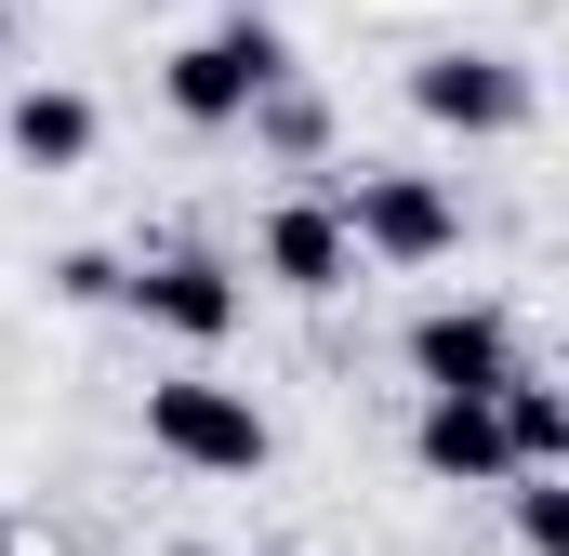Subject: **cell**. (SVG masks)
<instances>
[{"instance_id": "obj_1", "label": "cell", "mask_w": 569, "mask_h": 556, "mask_svg": "<svg viewBox=\"0 0 569 556\" xmlns=\"http://www.w3.org/2000/svg\"><path fill=\"white\" fill-rule=\"evenodd\" d=\"M279 80H291V40L266 27V13H226L212 40H186V53H172V80H159V93H172V120H199V133H212V120H252Z\"/></svg>"}, {"instance_id": "obj_2", "label": "cell", "mask_w": 569, "mask_h": 556, "mask_svg": "<svg viewBox=\"0 0 569 556\" xmlns=\"http://www.w3.org/2000/svg\"><path fill=\"white\" fill-rule=\"evenodd\" d=\"M146 437H159L186 477H266V450H279L239 385H199V371H186V385H146Z\"/></svg>"}, {"instance_id": "obj_3", "label": "cell", "mask_w": 569, "mask_h": 556, "mask_svg": "<svg viewBox=\"0 0 569 556\" xmlns=\"http://www.w3.org/2000/svg\"><path fill=\"white\" fill-rule=\"evenodd\" d=\"M331 212H345V252H385V266H437V252L463 239L450 186H425V172H358Z\"/></svg>"}, {"instance_id": "obj_4", "label": "cell", "mask_w": 569, "mask_h": 556, "mask_svg": "<svg viewBox=\"0 0 569 556\" xmlns=\"http://www.w3.org/2000/svg\"><path fill=\"white\" fill-rule=\"evenodd\" d=\"M411 371H425V398H503L530 358H517L503 305H425L411 318Z\"/></svg>"}, {"instance_id": "obj_5", "label": "cell", "mask_w": 569, "mask_h": 556, "mask_svg": "<svg viewBox=\"0 0 569 556\" xmlns=\"http://www.w3.org/2000/svg\"><path fill=\"white\" fill-rule=\"evenodd\" d=\"M411 107H425L437 133H517L530 120V67H503V53H425L411 67Z\"/></svg>"}, {"instance_id": "obj_6", "label": "cell", "mask_w": 569, "mask_h": 556, "mask_svg": "<svg viewBox=\"0 0 569 556\" xmlns=\"http://www.w3.org/2000/svg\"><path fill=\"white\" fill-rule=\"evenodd\" d=\"M120 305L159 318V331H186V345H226V331H239V278L212 266V252H159V266H133Z\"/></svg>"}, {"instance_id": "obj_7", "label": "cell", "mask_w": 569, "mask_h": 556, "mask_svg": "<svg viewBox=\"0 0 569 556\" xmlns=\"http://www.w3.org/2000/svg\"><path fill=\"white\" fill-rule=\"evenodd\" d=\"M411 450H425V477H450V490H503V477H517V464H503V424H490V398H425Z\"/></svg>"}, {"instance_id": "obj_8", "label": "cell", "mask_w": 569, "mask_h": 556, "mask_svg": "<svg viewBox=\"0 0 569 556\" xmlns=\"http://www.w3.org/2000/svg\"><path fill=\"white\" fill-rule=\"evenodd\" d=\"M266 278H279V291H345V278H358L345 212H331V199H279V212H266Z\"/></svg>"}, {"instance_id": "obj_9", "label": "cell", "mask_w": 569, "mask_h": 556, "mask_svg": "<svg viewBox=\"0 0 569 556\" xmlns=\"http://www.w3.org/2000/svg\"><path fill=\"white\" fill-rule=\"evenodd\" d=\"M490 424H503V464H517V477H557L569 464V398L543 385V371H517V385L490 398Z\"/></svg>"}, {"instance_id": "obj_10", "label": "cell", "mask_w": 569, "mask_h": 556, "mask_svg": "<svg viewBox=\"0 0 569 556\" xmlns=\"http://www.w3.org/2000/svg\"><path fill=\"white\" fill-rule=\"evenodd\" d=\"M13 159H40V172H67V159H93V93H13Z\"/></svg>"}, {"instance_id": "obj_11", "label": "cell", "mask_w": 569, "mask_h": 556, "mask_svg": "<svg viewBox=\"0 0 569 556\" xmlns=\"http://www.w3.org/2000/svg\"><path fill=\"white\" fill-rule=\"evenodd\" d=\"M503 490H517V544L569 556V490H557V477H503Z\"/></svg>"}, {"instance_id": "obj_12", "label": "cell", "mask_w": 569, "mask_h": 556, "mask_svg": "<svg viewBox=\"0 0 569 556\" xmlns=\"http://www.w3.org/2000/svg\"><path fill=\"white\" fill-rule=\"evenodd\" d=\"M252 120H266V146H291V159H305V146H318V107H305V93H291V80H279V93H266V107H252Z\"/></svg>"}, {"instance_id": "obj_13", "label": "cell", "mask_w": 569, "mask_h": 556, "mask_svg": "<svg viewBox=\"0 0 569 556\" xmlns=\"http://www.w3.org/2000/svg\"><path fill=\"white\" fill-rule=\"evenodd\" d=\"M53 291H67V305H120V266H107V252H67Z\"/></svg>"}, {"instance_id": "obj_14", "label": "cell", "mask_w": 569, "mask_h": 556, "mask_svg": "<svg viewBox=\"0 0 569 556\" xmlns=\"http://www.w3.org/2000/svg\"><path fill=\"white\" fill-rule=\"evenodd\" d=\"M0 556H13V530H0Z\"/></svg>"}]
</instances>
